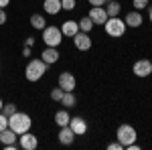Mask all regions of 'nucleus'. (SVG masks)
I'll use <instances>...</instances> for the list:
<instances>
[{
	"label": "nucleus",
	"instance_id": "obj_1",
	"mask_svg": "<svg viewBox=\"0 0 152 150\" xmlns=\"http://www.w3.org/2000/svg\"><path fill=\"white\" fill-rule=\"evenodd\" d=\"M8 128H10L12 132H16V136H20L24 132H28L31 128H33V118L28 114H24V112H14V114L8 118Z\"/></svg>",
	"mask_w": 152,
	"mask_h": 150
},
{
	"label": "nucleus",
	"instance_id": "obj_2",
	"mask_svg": "<svg viewBox=\"0 0 152 150\" xmlns=\"http://www.w3.org/2000/svg\"><path fill=\"white\" fill-rule=\"evenodd\" d=\"M47 71H49V65L43 59H31V61L26 63V67H24V77H26V81L35 83V81L43 79V75H45Z\"/></svg>",
	"mask_w": 152,
	"mask_h": 150
},
{
	"label": "nucleus",
	"instance_id": "obj_3",
	"mask_svg": "<svg viewBox=\"0 0 152 150\" xmlns=\"http://www.w3.org/2000/svg\"><path fill=\"white\" fill-rule=\"evenodd\" d=\"M138 138V132H136V128L130 126V124H122V126H118V132H116V140L124 146V148H128L130 144H134Z\"/></svg>",
	"mask_w": 152,
	"mask_h": 150
},
{
	"label": "nucleus",
	"instance_id": "obj_4",
	"mask_svg": "<svg viewBox=\"0 0 152 150\" xmlns=\"http://www.w3.org/2000/svg\"><path fill=\"white\" fill-rule=\"evenodd\" d=\"M41 33H43V43H45V47H59L63 43V33H61L59 26L47 24Z\"/></svg>",
	"mask_w": 152,
	"mask_h": 150
},
{
	"label": "nucleus",
	"instance_id": "obj_5",
	"mask_svg": "<svg viewBox=\"0 0 152 150\" xmlns=\"http://www.w3.org/2000/svg\"><path fill=\"white\" fill-rule=\"evenodd\" d=\"M105 33L110 37H114V39H118V37H124V33H126V23H124V18H120V16H110L107 20H105L104 24Z\"/></svg>",
	"mask_w": 152,
	"mask_h": 150
},
{
	"label": "nucleus",
	"instance_id": "obj_6",
	"mask_svg": "<svg viewBox=\"0 0 152 150\" xmlns=\"http://www.w3.org/2000/svg\"><path fill=\"white\" fill-rule=\"evenodd\" d=\"M57 85L63 91H73L75 85H77V79H75V75L69 73V71H61L59 77H57Z\"/></svg>",
	"mask_w": 152,
	"mask_h": 150
},
{
	"label": "nucleus",
	"instance_id": "obj_7",
	"mask_svg": "<svg viewBox=\"0 0 152 150\" xmlns=\"http://www.w3.org/2000/svg\"><path fill=\"white\" fill-rule=\"evenodd\" d=\"M132 71H134V75L136 77H150L152 75V61L150 59H138L136 63H134V67H132Z\"/></svg>",
	"mask_w": 152,
	"mask_h": 150
},
{
	"label": "nucleus",
	"instance_id": "obj_8",
	"mask_svg": "<svg viewBox=\"0 0 152 150\" xmlns=\"http://www.w3.org/2000/svg\"><path fill=\"white\" fill-rule=\"evenodd\" d=\"M73 45H75V49H77V51H89V49H91V45H94V41H91L89 33L79 31L77 35L73 37Z\"/></svg>",
	"mask_w": 152,
	"mask_h": 150
},
{
	"label": "nucleus",
	"instance_id": "obj_9",
	"mask_svg": "<svg viewBox=\"0 0 152 150\" xmlns=\"http://www.w3.org/2000/svg\"><path fill=\"white\" fill-rule=\"evenodd\" d=\"M18 144H20L23 150H35L37 146H39V138L28 130V132H24V134L18 136Z\"/></svg>",
	"mask_w": 152,
	"mask_h": 150
},
{
	"label": "nucleus",
	"instance_id": "obj_10",
	"mask_svg": "<svg viewBox=\"0 0 152 150\" xmlns=\"http://www.w3.org/2000/svg\"><path fill=\"white\" fill-rule=\"evenodd\" d=\"M87 16L91 18V23H94L95 26H99V24L104 26V24H105V20L110 18L104 6H91V10H89V14H87Z\"/></svg>",
	"mask_w": 152,
	"mask_h": 150
},
{
	"label": "nucleus",
	"instance_id": "obj_11",
	"mask_svg": "<svg viewBox=\"0 0 152 150\" xmlns=\"http://www.w3.org/2000/svg\"><path fill=\"white\" fill-rule=\"evenodd\" d=\"M41 59H43L49 67H51V65H55L59 59H61V53H59L57 47H45V49H43V53H41Z\"/></svg>",
	"mask_w": 152,
	"mask_h": 150
},
{
	"label": "nucleus",
	"instance_id": "obj_12",
	"mask_svg": "<svg viewBox=\"0 0 152 150\" xmlns=\"http://www.w3.org/2000/svg\"><path fill=\"white\" fill-rule=\"evenodd\" d=\"M57 138H59V144H63V146H71V144L75 142L77 136H75V132H73L69 126H63V128H59Z\"/></svg>",
	"mask_w": 152,
	"mask_h": 150
},
{
	"label": "nucleus",
	"instance_id": "obj_13",
	"mask_svg": "<svg viewBox=\"0 0 152 150\" xmlns=\"http://www.w3.org/2000/svg\"><path fill=\"white\" fill-rule=\"evenodd\" d=\"M69 128L75 132V136H83V134L87 132V122L83 120L81 116H75V118L69 120Z\"/></svg>",
	"mask_w": 152,
	"mask_h": 150
},
{
	"label": "nucleus",
	"instance_id": "obj_14",
	"mask_svg": "<svg viewBox=\"0 0 152 150\" xmlns=\"http://www.w3.org/2000/svg\"><path fill=\"white\" fill-rule=\"evenodd\" d=\"M124 23H126V26H130V29H138V26H142L144 18H142L140 10H130L128 14L124 16Z\"/></svg>",
	"mask_w": 152,
	"mask_h": 150
},
{
	"label": "nucleus",
	"instance_id": "obj_15",
	"mask_svg": "<svg viewBox=\"0 0 152 150\" xmlns=\"http://www.w3.org/2000/svg\"><path fill=\"white\" fill-rule=\"evenodd\" d=\"M59 29H61L63 37H69V39H73V37L79 33V23H77V20H65V23L61 24Z\"/></svg>",
	"mask_w": 152,
	"mask_h": 150
},
{
	"label": "nucleus",
	"instance_id": "obj_16",
	"mask_svg": "<svg viewBox=\"0 0 152 150\" xmlns=\"http://www.w3.org/2000/svg\"><path fill=\"white\" fill-rule=\"evenodd\" d=\"M43 10L51 14V16H57L59 12L63 10L61 8V0H43Z\"/></svg>",
	"mask_w": 152,
	"mask_h": 150
},
{
	"label": "nucleus",
	"instance_id": "obj_17",
	"mask_svg": "<svg viewBox=\"0 0 152 150\" xmlns=\"http://www.w3.org/2000/svg\"><path fill=\"white\" fill-rule=\"evenodd\" d=\"M104 8H105V12H107V16H120V12H122V4H120L118 0H107Z\"/></svg>",
	"mask_w": 152,
	"mask_h": 150
},
{
	"label": "nucleus",
	"instance_id": "obj_18",
	"mask_svg": "<svg viewBox=\"0 0 152 150\" xmlns=\"http://www.w3.org/2000/svg\"><path fill=\"white\" fill-rule=\"evenodd\" d=\"M69 120H71V116H69V112H67V108L59 110L57 114H55V124H57L59 128H63V126H69Z\"/></svg>",
	"mask_w": 152,
	"mask_h": 150
},
{
	"label": "nucleus",
	"instance_id": "obj_19",
	"mask_svg": "<svg viewBox=\"0 0 152 150\" xmlns=\"http://www.w3.org/2000/svg\"><path fill=\"white\" fill-rule=\"evenodd\" d=\"M31 26L33 29H37V31H43L45 26H47V18L43 16V14H31Z\"/></svg>",
	"mask_w": 152,
	"mask_h": 150
},
{
	"label": "nucleus",
	"instance_id": "obj_20",
	"mask_svg": "<svg viewBox=\"0 0 152 150\" xmlns=\"http://www.w3.org/2000/svg\"><path fill=\"white\" fill-rule=\"evenodd\" d=\"M59 104L63 105V108H67V110H69V108H73V105L77 104V97H75V93H73V91H65Z\"/></svg>",
	"mask_w": 152,
	"mask_h": 150
},
{
	"label": "nucleus",
	"instance_id": "obj_21",
	"mask_svg": "<svg viewBox=\"0 0 152 150\" xmlns=\"http://www.w3.org/2000/svg\"><path fill=\"white\" fill-rule=\"evenodd\" d=\"M0 142H2V144H12V142H18V140H16V132H12L10 128L2 130V132H0Z\"/></svg>",
	"mask_w": 152,
	"mask_h": 150
},
{
	"label": "nucleus",
	"instance_id": "obj_22",
	"mask_svg": "<svg viewBox=\"0 0 152 150\" xmlns=\"http://www.w3.org/2000/svg\"><path fill=\"white\" fill-rule=\"evenodd\" d=\"M77 23H79V31H83V33H91V29L95 26V24L91 23V18H89V16H81Z\"/></svg>",
	"mask_w": 152,
	"mask_h": 150
},
{
	"label": "nucleus",
	"instance_id": "obj_23",
	"mask_svg": "<svg viewBox=\"0 0 152 150\" xmlns=\"http://www.w3.org/2000/svg\"><path fill=\"white\" fill-rule=\"evenodd\" d=\"M63 89H61V87H53V91H51V100H53V102H61V97H63Z\"/></svg>",
	"mask_w": 152,
	"mask_h": 150
},
{
	"label": "nucleus",
	"instance_id": "obj_24",
	"mask_svg": "<svg viewBox=\"0 0 152 150\" xmlns=\"http://www.w3.org/2000/svg\"><path fill=\"white\" fill-rule=\"evenodd\" d=\"M14 112H16V104H4V105H2V114H4V116L10 118Z\"/></svg>",
	"mask_w": 152,
	"mask_h": 150
},
{
	"label": "nucleus",
	"instance_id": "obj_25",
	"mask_svg": "<svg viewBox=\"0 0 152 150\" xmlns=\"http://www.w3.org/2000/svg\"><path fill=\"white\" fill-rule=\"evenodd\" d=\"M148 2L150 0H132V6H134V10H144L148 6Z\"/></svg>",
	"mask_w": 152,
	"mask_h": 150
},
{
	"label": "nucleus",
	"instance_id": "obj_26",
	"mask_svg": "<svg viewBox=\"0 0 152 150\" xmlns=\"http://www.w3.org/2000/svg\"><path fill=\"white\" fill-rule=\"evenodd\" d=\"M61 8L67 10V12H71L73 8H75V0H61Z\"/></svg>",
	"mask_w": 152,
	"mask_h": 150
},
{
	"label": "nucleus",
	"instance_id": "obj_27",
	"mask_svg": "<svg viewBox=\"0 0 152 150\" xmlns=\"http://www.w3.org/2000/svg\"><path fill=\"white\" fill-rule=\"evenodd\" d=\"M6 128H8V116H4L2 112H0V132L6 130Z\"/></svg>",
	"mask_w": 152,
	"mask_h": 150
},
{
	"label": "nucleus",
	"instance_id": "obj_28",
	"mask_svg": "<svg viewBox=\"0 0 152 150\" xmlns=\"http://www.w3.org/2000/svg\"><path fill=\"white\" fill-rule=\"evenodd\" d=\"M107 150H124V146L116 140V142H110V144H107Z\"/></svg>",
	"mask_w": 152,
	"mask_h": 150
},
{
	"label": "nucleus",
	"instance_id": "obj_29",
	"mask_svg": "<svg viewBox=\"0 0 152 150\" xmlns=\"http://www.w3.org/2000/svg\"><path fill=\"white\" fill-rule=\"evenodd\" d=\"M6 20H8V14H6L4 8H0V26H2V24H6Z\"/></svg>",
	"mask_w": 152,
	"mask_h": 150
},
{
	"label": "nucleus",
	"instance_id": "obj_30",
	"mask_svg": "<svg viewBox=\"0 0 152 150\" xmlns=\"http://www.w3.org/2000/svg\"><path fill=\"white\" fill-rule=\"evenodd\" d=\"M87 2H89L91 6H105V2H107V0H87Z\"/></svg>",
	"mask_w": 152,
	"mask_h": 150
},
{
	"label": "nucleus",
	"instance_id": "obj_31",
	"mask_svg": "<svg viewBox=\"0 0 152 150\" xmlns=\"http://www.w3.org/2000/svg\"><path fill=\"white\" fill-rule=\"evenodd\" d=\"M24 45H26V47H31V49H33V47H35V37H26V41H24Z\"/></svg>",
	"mask_w": 152,
	"mask_h": 150
},
{
	"label": "nucleus",
	"instance_id": "obj_32",
	"mask_svg": "<svg viewBox=\"0 0 152 150\" xmlns=\"http://www.w3.org/2000/svg\"><path fill=\"white\" fill-rule=\"evenodd\" d=\"M23 55H24V57H26V59L31 57V47H26V45L23 47Z\"/></svg>",
	"mask_w": 152,
	"mask_h": 150
},
{
	"label": "nucleus",
	"instance_id": "obj_33",
	"mask_svg": "<svg viewBox=\"0 0 152 150\" xmlns=\"http://www.w3.org/2000/svg\"><path fill=\"white\" fill-rule=\"evenodd\" d=\"M10 4V0H0V8H6Z\"/></svg>",
	"mask_w": 152,
	"mask_h": 150
},
{
	"label": "nucleus",
	"instance_id": "obj_34",
	"mask_svg": "<svg viewBox=\"0 0 152 150\" xmlns=\"http://www.w3.org/2000/svg\"><path fill=\"white\" fill-rule=\"evenodd\" d=\"M148 18H150V23H152V6L148 8Z\"/></svg>",
	"mask_w": 152,
	"mask_h": 150
},
{
	"label": "nucleus",
	"instance_id": "obj_35",
	"mask_svg": "<svg viewBox=\"0 0 152 150\" xmlns=\"http://www.w3.org/2000/svg\"><path fill=\"white\" fill-rule=\"evenodd\" d=\"M2 105H4V102H2V100H0V112H2Z\"/></svg>",
	"mask_w": 152,
	"mask_h": 150
}]
</instances>
